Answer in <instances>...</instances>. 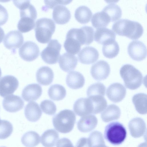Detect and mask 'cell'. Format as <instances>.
<instances>
[{"mask_svg":"<svg viewBox=\"0 0 147 147\" xmlns=\"http://www.w3.org/2000/svg\"><path fill=\"white\" fill-rule=\"evenodd\" d=\"M99 56L98 50L91 46L83 47L78 54L80 62L85 64H90L94 63L98 59Z\"/></svg>","mask_w":147,"mask_h":147,"instance_id":"16","label":"cell"},{"mask_svg":"<svg viewBox=\"0 0 147 147\" xmlns=\"http://www.w3.org/2000/svg\"><path fill=\"white\" fill-rule=\"evenodd\" d=\"M138 147H147L146 142H144L140 144Z\"/></svg>","mask_w":147,"mask_h":147,"instance_id":"49","label":"cell"},{"mask_svg":"<svg viewBox=\"0 0 147 147\" xmlns=\"http://www.w3.org/2000/svg\"><path fill=\"white\" fill-rule=\"evenodd\" d=\"M4 35L5 33L4 30L0 27V43L2 41Z\"/></svg>","mask_w":147,"mask_h":147,"instance_id":"47","label":"cell"},{"mask_svg":"<svg viewBox=\"0 0 147 147\" xmlns=\"http://www.w3.org/2000/svg\"><path fill=\"white\" fill-rule=\"evenodd\" d=\"M92 147H108L105 145V144H100L92 146Z\"/></svg>","mask_w":147,"mask_h":147,"instance_id":"48","label":"cell"},{"mask_svg":"<svg viewBox=\"0 0 147 147\" xmlns=\"http://www.w3.org/2000/svg\"><path fill=\"white\" fill-rule=\"evenodd\" d=\"M1 68H0V78L1 77Z\"/></svg>","mask_w":147,"mask_h":147,"instance_id":"50","label":"cell"},{"mask_svg":"<svg viewBox=\"0 0 147 147\" xmlns=\"http://www.w3.org/2000/svg\"><path fill=\"white\" fill-rule=\"evenodd\" d=\"M63 45L67 52L72 55H76L80 51L81 45L68 31Z\"/></svg>","mask_w":147,"mask_h":147,"instance_id":"27","label":"cell"},{"mask_svg":"<svg viewBox=\"0 0 147 147\" xmlns=\"http://www.w3.org/2000/svg\"><path fill=\"white\" fill-rule=\"evenodd\" d=\"M119 47L115 40L110 42L103 45L102 51L104 55L107 58L112 59L118 54Z\"/></svg>","mask_w":147,"mask_h":147,"instance_id":"36","label":"cell"},{"mask_svg":"<svg viewBox=\"0 0 147 147\" xmlns=\"http://www.w3.org/2000/svg\"><path fill=\"white\" fill-rule=\"evenodd\" d=\"M93 103V114H96L103 111L107 107V102L103 96H95L88 97Z\"/></svg>","mask_w":147,"mask_h":147,"instance_id":"37","label":"cell"},{"mask_svg":"<svg viewBox=\"0 0 147 147\" xmlns=\"http://www.w3.org/2000/svg\"><path fill=\"white\" fill-rule=\"evenodd\" d=\"M120 74L125 87L129 89H136L142 84L143 77L142 73L131 65H123L120 69Z\"/></svg>","mask_w":147,"mask_h":147,"instance_id":"3","label":"cell"},{"mask_svg":"<svg viewBox=\"0 0 147 147\" xmlns=\"http://www.w3.org/2000/svg\"><path fill=\"white\" fill-rule=\"evenodd\" d=\"M126 89L122 84L115 83L111 84L107 88L106 95L109 99L115 103L121 101L125 97Z\"/></svg>","mask_w":147,"mask_h":147,"instance_id":"14","label":"cell"},{"mask_svg":"<svg viewBox=\"0 0 147 147\" xmlns=\"http://www.w3.org/2000/svg\"><path fill=\"white\" fill-rule=\"evenodd\" d=\"M112 29L118 35L125 36L132 40L139 39L144 32L140 23L126 19H121L115 22Z\"/></svg>","mask_w":147,"mask_h":147,"instance_id":"1","label":"cell"},{"mask_svg":"<svg viewBox=\"0 0 147 147\" xmlns=\"http://www.w3.org/2000/svg\"><path fill=\"white\" fill-rule=\"evenodd\" d=\"M73 109L76 114L83 117L93 114L94 108L91 100L88 98H81L74 103Z\"/></svg>","mask_w":147,"mask_h":147,"instance_id":"12","label":"cell"},{"mask_svg":"<svg viewBox=\"0 0 147 147\" xmlns=\"http://www.w3.org/2000/svg\"><path fill=\"white\" fill-rule=\"evenodd\" d=\"M53 18L56 23L63 24L67 23L71 17L70 11L66 7L59 5L55 6L53 11Z\"/></svg>","mask_w":147,"mask_h":147,"instance_id":"20","label":"cell"},{"mask_svg":"<svg viewBox=\"0 0 147 147\" xmlns=\"http://www.w3.org/2000/svg\"><path fill=\"white\" fill-rule=\"evenodd\" d=\"M76 147H91L88 138H82L77 142Z\"/></svg>","mask_w":147,"mask_h":147,"instance_id":"46","label":"cell"},{"mask_svg":"<svg viewBox=\"0 0 147 147\" xmlns=\"http://www.w3.org/2000/svg\"><path fill=\"white\" fill-rule=\"evenodd\" d=\"M110 22L109 17L102 11L94 13L91 20L92 26L97 29L106 27Z\"/></svg>","mask_w":147,"mask_h":147,"instance_id":"32","label":"cell"},{"mask_svg":"<svg viewBox=\"0 0 147 147\" xmlns=\"http://www.w3.org/2000/svg\"><path fill=\"white\" fill-rule=\"evenodd\" d=\"M61 45L56 39H52L47 46L41 52L42 59L47 63L53 64L57 63L60 57Z\"/></svg>","mask_w":147,"mask_h":147,"instance_id":"6","label":"cell"},{"mask_svg":"<svg viewBox=\"0 0 147 147\" xmlns=\"http://www.w3.org/2000/svg\"><path fill=\"white\" fill-rule=\"evenodd\" d=\"M48 93L50 98L55 101L62 100L66 94L65 88L63 86L58 84L51 86L48 90Z\"/></svg>","mask_w":147,"mask_h":147,"instance_id":"35","label":"cell"},{"mask_svg":"<svg viewBox=\"0 0 147 147\" xmlns=\"http://www.w3.org/2000/svg\"><path fill=\"white\" fill-rule=\"evenodd\" d=\"M1 120L0 119V121Z\"/></svg>","mask_w":147,"mask_h":147,"instance_id":"52","label":"cell"},{"mask_svg":"<svg viewBox=\"0 0 147 147\" xmlns=\"http://www.w3.org/2000/svg\"><path fill=\"white\" fill-rule=\"evenodd\" d=\"M127 131L123 124L118 122L111 123L105 127L104 137L109 143L114 145H119L125 140Z\"/></svg>","mask_w":147,"mask_h":147,"instance_id":"5","label":"cell"},{"mask_svg":"<svg viewBox=\"0 0 147 147\" xmlns=\"http://www.w3.org/2000/svg\"><path fill=\"white\" fill-rule=\"evenodd\" d=\"M121 111L117 106L111 104L108 105L101 114V118L104 122H108L118 119L120 117Z\"/></svg>","mask_w":147,"mask_h":147,"instance_id":"28","label":"cell"},{"mask_svg":"<svg viewBox=\"0 0 147 147\" xmlns=\"http://www.w3.org/2000/svg\"><path fill=\"white\" fill-rule=\"evenodd\" d=\"M59 138V134L55 129H51L45 131L41 137V143L45 147L55 146Z\"/></svg>","mask_w":147,"mask_h":147,"instance_id":"29","label":"cell"},{"mask_svg":"<svg viewBox=\"0 0 147 147\" xmlns=\"http://www.w3.org/2000/svg\"><path fill=\"white\" fill-rule=\"evenodd\" d=\"M19 86L18 79L14 76L7 75L0 79V96L6 97L13 94Z\"/></svg>","mask_w":147,"mask_h":147,"instance_id":"10","label":"cell"},{"mask_svg":"<svg viewBox=\"0 0 147 147\" xmlns=\"http://www.w3.org/2000/svg\"><path fill=\"white\" fill-rule=\"evenodd\" d=\"M106 87L102 83H96L90 85L87 91V94L88 97L95 96H104L105 94Z\"/></svg>","mask_w":147,"mask_h":147,"instance_id":"39","label":"cell"},{"mask_svg":"<svg viewBox=\"0 0 147 147\" xmlns=\"http://www.w3.org/2000/svg\"><path fill=\"white\" fill-rule=\"evenodd\" d=\"M35 24V35L37 40L45 44L51 40L55 30L56 25L51 19L43 18L38 19Z\"/></svg>","mask_w":147,"mask_h":147,"instance_id":"4","label":"cell"},{"mask_svg":"<svg viewBox=\"0 0 147 147\" xmlns=\"http://www.w3.org/2000/svg\"><path fill=\"white\" fill-rule=\"evenodd\" d=\"M127 49L129 55L134 60L142 61L146 57V47L142 42L140 40L132 41L129 43Z\"/></svg>","mask_w":147,"mask_h":147,"instance_id":"9","label":"cell"},{"mask_svg":"<svg viewBox=\"0 0 147 147\" xmlns=\"http://www.w3.org/2000/svg\"><path fill=\"white\" fill-rule=\"evenodd\" d=\"M128 127L131 135L134 138L142 136L146 131L145 123L140 117H136L130 120L129 123Z\"/></svg>","mask_w":147,"mask_h":147,"instance_id":"19","label":"cell"},{"mask_svg":"<svg viewBox=\"0 0 147 147\" xmlns=\"http://www.w3.org/2000/svg\"><path fill=\"white\" fill-rule=\"evenodd\" d=\"M132 101L138 113L143 115L147 113L146 94L139 93L134 95L132 97Z\"/></svg>","mask_w":147,"mask_h":147,"instance_id":"31","label":"cell"},{"mask_svg":"<svg viewBox=\"0 0 147 147\" xmlns=\"http://www.w3.org/2000/svg\"><path fill=\"white\" fill-rule=\"evenodd\" d=\"M98 122V119L95 115H89L80 119L77 122V128L81 132H88L96 127Z\"/></svg>","mask_w":147,"mask_h":147,"instance_id":"22","label":"cell"},{"mask_svg":"<svg viewBox=\"0 0 147 147\" xmlns=\"http://www.w3.org/2000/svg\"><path fill=\"white\" fill-rule=\"evenodd\" d=\"M5 147V146H1V147Z\"/></svg>","mask_w":147,"mask_h":147,"instance_id":"51","label":"cell"},{"mask_svg":"<svg viewBox=\"0 0 147 147\" xmlns=\"http://www.w3.org/2000/svg\"><path fill=\"white\" fill-rule=\"evenodd\" d=\"M42 92L41 87L37 84L28 85L23 89L22 92V97L27 102L35 100L41 96Z\"/></svg>","mask_w":147,"mask_h":147,"instance_id":"18","label":"cell"},{"mask_svg":"<svg viewBox=\"0 0 147 147\" xmlns=\"http://www.w3.org/2000/svg\"><path fill=\"white\" fill-rule=\"evenodd\" d=\"M72 1H45V5L42 8L43 11H47L49 9H52L59 5H66L70 3Z\"/></svg>","mask_w":147,"mask_h":147,"instance_id":"43","label":"cell"},{"mask_svg":"<svg viewBox=\"0 0 147 147\" xmlns=\"http://www.w3.org/2000/svg\"><path fill=\"white\" fill-rule=\"evenodd\" d=\"M8 13L6 9L0 4V26L5 24L8 18Z\"/></svg>","mask_w":147,"mask_h":147,"instance_id":"44","label":"cell"},{"mask_svg":"<svg viewBox=\"0 0 147 147\" xmlns=\"http://www.w3.org/2000/svg\"><path fill=\"white\" fill-rule=\"evenodd\" d=\"M13 131V126L9 121L1 120L0 121V139H5L9 137Z\"/></svg>","mask_w":147,"mask_h":147,"instance_id":"40","label":"cell"},{"mask_svg":"<svg viewBox=\"0 0 147 147\" xmlns=\"http://www.w3.org/2000/svg\"><path fill=\"white\" fill-rule=\"evenodd\" d=\"M92 15V12L89 8L85 5H82L76 9L74 16L76 19L79 22L86 24L90 21Z\"/></svg>","mask_w":147,"mask_h":147,"instance_id":"30","label":"cell"},{"mask_svg":"<svg viewBox=\"0 0 147 147\" xmlns=\"http://www.w3.org/2000/svg\"><path fill=\"white\" fill-rule=\"evenodd\" d=\"M4 109L10 113L17 112L24 107V102L19 96L11 94L6 96L2 102Z\"/></svg>","mask_w":147,"mask_h":147,"instance_id":"15","label":"cell"},{"mask_svg":"<svg viewBox=\"0 0 147 147\" xmlns=\"http://www.w3.org/2000/svg\"><path fill=\"white\" fill-rule=\"evenodd\" d=\"M57 147H74L71 141L69 139L63 138L57 141Z\"/></svg>","mask_w":147,"mask_h":147,"instance_id":"45","label":"cell"},{"mask_svg":"<svg viewBox=\"0 0 147 147\" xmlns=\"http://www.w3.org/2000/svg\"><path fill=\"white\" fill-rule=\"evenodd\" d=\"M35 20L28 18H21L17 24L18 29L22 33L30 31L35 26Z\"/></svg>","mask_w":147,"mask_h":147,"instance_id":"38","label":"cell"},{"mask_svg":"<svg viewBox=\"0 0 147 147\" xmlns=\"http://www.w3.org/2000/svg\"><path fill=\"white\" fill-rule=\"evenodd\" d=\"M110 68L108 63L100 60L93 64L90 69V73L94 79L98 81L106 79L109 76Z\"/></svg>","mask_w":147,"mask_h":147,"instance_id":"11","label":"cell"},{"mask_svg":"<svg viewBox=\"0 0 147 147\" xmlns=\"http://www.w3.org/2000/svg\"><path fill=\"white\" fill-rule=\"evenodd\" d=\"M24 40L22 34L17 30H12L5 35L3 44L7 49L14 51L22 44Z\"/></svg>","mask_w":147,"mask_h":147,"instance_id":"13","label":"cell"},{"mask_svg":"<svg viewBox=\"0 0 147 147\" xmlns=\"http://www.w3.org/2000/svg\"><path fill=\"white\" fill-rule=\"evenodd\" d=\"M85 80L83 76L80 72L73 71L67 75L66 82L67 86L74 89L82 88L85 84Z\"/></svg>","mask_w":147,"mask_h":147,"instance_id":"25","label":"cell"},{"mask_svg":"<svg viewBox=\"0 0 147 147\" xmlns=\"http://www.w3.org/2000/svg\"><path fill=\"white\" fill-rule=\"evenodd\" d=\"M69 30L81 45H88L93 41L94 30L91 26H85L80 28H72Z\"/></svg>","mask_w":147,"mask_h":147,"instance_id":"7","label":"cell"},{"mask_svg":"<svg viewBox=\"0 0 147 147\" xmlns=\"http://www.w3.org/2000/svg\"><path fill=\"white\" fill-rule=\"evenodd\" d=\"M19 55L24 60L31 61L36 59L39 56V49L34 42L28 41L25 42L19 50Z\"/></svg>","mask_w":147,"mask_h":147,"instance_id":"8","label":"cell"},{"mask_svg":"<svg viewBox=\"0 0 147 147\" xmlns=\"http://www.w3.org/2000/svg\"><path fill=\"white\" fill-rule=\"evenodd\" d=\"M76 116L70 110L60 111L53 117L52 122L55 129L58 132L64 134L69 133L74 128L76 121Z\"/></svg>","mask_w":147,"mask_h":147,"instance_id":"2","label":"cell"},{"mask_svg":"<svg viewBox=\"0 0 147 147\" xmlns=\"http://www.w3.org/2000/svg\"><path fill=\"white\" fill-rule=\"evenodd\" d=\"M24 114L26 117L29 121L34 122L40 119L42 112L37 103L34 102H31L25 106Z\"/></svg>","mask_w":147,"mask_h":147,"instance_id":"26","label":"cell"},{"mask_svg":"<svg viewBox=\"0 0 147 147\" xmlns=\"http://www.w3.org/2000/svg\"><path fill=\"white\" fill-rule=\"evenodd\" d=\"M102 11L107 15L111 22L116 21L120 19L122 14L120 7L113 3L107 5L103 8Z\"/></svg>","mask_w":147,"mask_h":147,"instance_id":"33","label":"cell"},{"mask_svg":"<svg viewBox=\"0 0 147 147\" xmlns=\"http://www.w3.org/2000/svg\"><path fill=\"white\" fill-rule=\"evenodd\" d=\"M40 106L42 111L49 115H54L57 110L55 104L50 100H43L41 102Z\"/></svg>","mask_w":147,"mask_h":147,"instance_id":"41","label":"cell"},{"mask_svg":"<svg viewBox=\"0 0 147 147\" xmlns=\"http://www.w3.org/2000/svg\"><path fill=\"white\" fill-rule=\"evenodd\" d=\"M54 76L52 70L47 66L40 67L37 70L36 74L37 82L40 84L44 86L50 84L53 80Z\"/></svg>","mask_w":147,"mask_h":147,"instance_id":"24","label":"cell"},{"mask_svg":"<svg viewBox=\"0 0 147 147\" xmlns=\"http://www.w3.org/2000/svg\"><path fill=\"white\" fill-rule=\"evenodd\" d=\"M21 141L22 144L26 147H34L39 144L40 136L36 132L30 131L23 135Z\"/></svg>","mask_w":147,"mask_h":147,"instance_id":"34","label":"cell"},{"mask_svg":"<svg viewBox=\"0 0 147 147\" xmlns=\"http://www.w3.org/2000/svg\"><path fill=\"white\" fill-rule=\"evenodd\" d=\"M91 147L100 144H105L102 134L100 131H95L90 134L88 138Z\"/></svg>","mask_w":147,"mask_h":147,"instance_id":"42","label":"cell"},{"mask_svg":"<svg viewBox=\"0 0 147 147\" xmlns=\"http://www.w3.org/2000/svg\"><path fill=\"white\" fill-rule=\"evenodd\" d=\"M78 62V59L75 56L65 53L60 56L59 63L62 70L69 72L75 68Z\"/></svg>","mask_w":147,"mask_h":147,"instance_id":"21","label":"cell"},{"mask_svg":"<svg viewBox=\"0 0 147 147\" xmlns=\"http://www.w3.org/2000/svg\"><path fill=\"white\" fill-rule=\"evenodd\" d=\"M94 38L96 42L104 45L110 42L115 40L116 35L112 30L109 28H101L96 30Z\"/></svg>","mask_w":147,"mask_h":147,"instance_id":"23","label":"cell"},{"mask_svg":"<svg viewBox=\"0 0 147 147\" xmlns=\"http://www.w3.org/2000/svg\"><path fill=\"white\" fill-rule=\"evenodd\" d=\"M15 5L20 10L21 18H28L35 20L37 17V12L34 7L30 3V1H13Z\"/></svg>","mask_w":147,"mask_h":147,"instance_id":"17","label":"cell"}]
</instances>
